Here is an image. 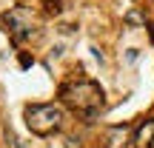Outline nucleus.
I'll list each match as a JSON object with an SVG mask.
<instances>
[{"label": "nucleus", "mask_w": 154, "mask_h": 148, "mask_svg": "<svg viewBox=\"0 0 154 148\" xmlns=\"http://www.w3.org/2000/svg\"><path fill=\"white\" fill-rule=\"evenodd\" d=\"M60 97L69 108H74L77 114L83 117H97V111L103 108L106 103V94L103 88L97 86L94 80H72V83H63L60 86Z\"/></svg>", "instance_id": "obj_1"}, {"label": "nucleus", "mask_w": 154, "mask_h": 148, "mask_svg": "<svg viewBox=\"0 0 154 148\" xmlns=\"http://www.w3.org/2000/svg\"><path fill=\"white\" fill-rule=\"evenodd\" d=\"M63 120H66V111L57 103H37V105H29L26 108V125L37 137H49V134L60 131Z\"/></svg>", "instance_id": "obj_2"}, {"label": "nucleus", "mask_w": 154, "mask_h": 148, "mask_svg": "<svg viewBox=\"0 0 154 148\" xmlns=\"http://www.w3.org/2000/svg\"><path fill=\"white\" fill-rule=\"evenodd\" d=\"M0 29L11 37V43H23L34 34V20L29 9H9L0 14Z\"/></svg>", "instance_id": "obj_3"}, {"label": "nucleus", "mask_w": 154, "mask_h": 148, "mask_svg": "<svg viewBox=\"0 0 154 148\" xmlns=\"http://www.w3.org/2000/svg\"><path fill=\"white\" fill-rule=\"evenodd\" d=\"M134 148H154V120H146L134 134Z\"/></svg>", "instance_id": "obj_4"}, {"label": "nucleus", "mask_w": 154, "mask_h": 148, "mask_svg": "<svg viewBox=\"0 0 154 148\" xmlns=\"http://www.w3.org/2000/svg\"><path fill=\"white\" fill-rule=\"evenodd\" d=\"M106 148H126V128H111L106 137Z\"/></svg>", "instance_id": "obj_5"}, {"label": "nucleus", "mask_w": 154, "mask_h": 148, "mask_svg": "<svg viewBox=\"0 0 154 148\" xmlns=\"http://www.w3.org/2000/svg\"><path fill=\"white\" fill-rule=\"evenodd\" d=\"M126 23H128V26H143V23H146V17L140 14L137 9H131V11H126Z\"/></svg>", "instance_id": "obj_6"}, {"label": "nucleus", "mask_w": 154, "mask_h": 148, "mask_svg": "<svg viewBox=\"0 0 154 148\" xmlns=\"http://www.w3.org/2000/svg\"><path fill=\"white\" fill-rule=\"evenodd\" d=\"M11 148H32L29 143H23V140H14V143H11Z\"/></svg>", "instance_id": "obj_7"}, {"label": "nucleus", "mask_w": 154, "mask_h": 148, "mask_svg": "<svg viewBox=\"0 0 154 148\" xmlns=\"http://www.w3.org/2000/svg\"><path fill=\"white\" fill-rule=\"evenodd\" d=\"M151 37H154V29H151Z\"/></svg>", "instance_id": "obj_8"}]
</instances>
